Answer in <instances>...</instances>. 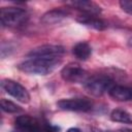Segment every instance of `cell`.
I'll use <instances>...</instances> for the list:
<instances>
[{"instance_id":"1","label":"cell","mask_w":132,"mask_h":132,"mask_svg":"<svg viewBox=\"0 0 132 132\" xmlns=\"http://www.w3.org/2000/svg\"><path fill=\"white\" fill-rule=\"evenodd\" d=\"M61 64V59L30 58L18 65L19 69L25 73L46 75L52 73Z\"/></svg>"},{"instance_id":"2","label":"cell","mask_w":132,"mask_h":132,"mask_svg":"<svg viewBox=\"0 0 132 132\" xmlns=\"http://www.w3.org/2000/svg\"><path fill=\"white\" fill-rule=\"evenodd\" d=\"M28 12L21 7H2L0 10V20L3 27H19L27 22Z\"/></svg>"},{"instance_id":"3","label":"cell","mask_w":132,"mask_h":132,"mask_svg":"<svg viewBox=\"0 0 132 132\" xmlns=\"http://www.w3.org/2000/svg\"><path fill=\"white\" fill-rule=\"evenodd\" d=\"M114 86L113 80L105 75H95L89 77L85 82L86 90L93 96H101Z\"/></svg>"},{"instance_id":"4","label":"cell","mask_w":132,"mask_h":132,"mask_svg":"<svg viewBox=\"0 0 132 132\" xmlns=\"http://www.w3.org/2000/svg\"><path fill=\"white\" fill-rule=\"evenodd\" d=\"M57 106L62 110L68 111H89L93 108V102L86 97L66 98L59 100Z\"/></svg>"},{"instance_id":"5","label":"cell","mask_w":132,"mask_h":132,"mask_svg":"<svg viewBox=\"0 0 132 132\" xmlns=\"http://www.w3.org/2000/svg\"><path fill=\"white\" fill-rule=\"evenodd\" d=\"M1 87L8 95L12 96L13 98H15L18 101L22 103H28L30 101L29 92L24 86H22L18 81L13 79L5 78L1 80Z\"/></svg>"},{"instance_id":"6","label":"cell","mask_w":132,"mask_h":132,"mask_svg":"<svg viewBox=\"0 0 132 132\" xmlns=\"http://www.w3.org/2000/svg\"><path fill=\"white\" fill-rule=\"evenodd\" d=\"M65 50L61 45L44 44L31 50L28 53L29 58H42V59H61Z\"/></svg>"},{"instance_id":"7","label":"cell","mask_w":132,"mask_h":132,"mask_svg":"<svg viewBox=\"0 0 132 132\" xmlns=\"http://www.w3.org/2000/svg\"><path fill=\"white\" fill-rule=\"evenodd\" d=\"M61 76L69 82H86L89 78L87 71L76 63H70L64 66L61 70Z\"/></svg>"},{"instance_id":"8","label":"cell","mask_w":132,"mask_h":132,"mask_svg":"<svg viewBox=\"0 0 132 132\" xmlns=\"http://www.w3.org/2000/svg\"><path fill=\"white\" fill-rule=\"evenodd\" d=\"M14 123L16 128L22 132H46L45 124L28 114L18 117Z\"/></svg>"},{"instance_id":"9","label":"cell","mask_w":132,"mask_h":132,"mask_svg":"<svg viewBox=\"0 0 132 132\" xmlns=\"http://www.w3.org/2000/svg\"><path fill=\"white\" fill-rule=\"evenodd\" d=\"M108 94L111 98L118 101H130L132 100V87L114 85L109 91Z\"/></svg>"},{"instance_id":"10","label":"cell","mask_w":132,"mask_h":132,"mask_svg":"<svg viewBox=\"0 0 132 132\" xmlns=\"http://www.w3.org/2000/svg\"><path fill=\"white\" fill-rule=\"evenodd\" d=\"M68 11L65 9H61V8H55L52 10L46 11L40 19V21L43 24L46 25H53V24H57L60 23L61 21H63L65 18L68 16Z\"/></svg>"},{"instance_id":"11","label":"cell","mask_w":132,"mask_h":132,"mask_svg":"<svg viewBox=\"0 0 132 132\" xmlns=\"http://www.w3.org/2000/svg\"><path fill=\"white\" fill-rule=\"evenodd\" d=\"M76 21L87 27H90V28H93V29H96V30H104L107 25L104 21H102L101 19L97 18L96 15H92V14H80L77 16Z\"/></svg>"},{"instance_id":"12","label":"cell","mask_w":132,"mask_h":132,"mask_svg":"<svg viewBox=\"0 0 132 132\" xmlns=\"http://www.w3.org/2000/svg\"><path fill=\"white\" fill-rule=\"evenodd\" d=\"M73 7H76L77 9L81 10L85 14H92L97 15L101 12L100 6H98L96 3L92 1H73L70 3Z\"/></svg>"},{"instance_id":"13","label":"cell","mask_w":132,"mask_h":132,"mask_svg":"<svg viewBox=\"0 0 132 132\" xmlns=\"http://www.w3.org/2000/svg\"><path fill=\"white\" fill-rule=\"evenodd\" d=\"M72 54L81 61H86L92 54L91 45L86 41H80L72 47Z\"/></svg>"},{"instance_id":"14","label":"cell","mask_w":132,"mask_h":132,"mask_svg":"<svg viewBox=\"0 0 132 132\" xmlns=\"http://www.w3.org/2000/svg\"><path fill=\"white\" fill-rule=\"evenodd\" d=\"M110 119L113 122H119L123 124H132V114L125 109L117 108L110 113Z\"/></svg>"},{"instance_id":"15","label":"cell","mask_w":132,"mask_h":132,"mask_svg":"<svg viewBox=\"0 0 132 132\" xmlns=\"http://www.w3.org/2000/svg\"><path fill=\"white\" fill-rule=\"evenodd\" d=\"M0 106H1V109L7 113H16V112H20L22 111V108L16 105L15 103H13L12 101L10 100H7L5 98H2L1 101H0Z\"/></svg>"},{"instance_id":"16","label":"cell","mask_w":132,"mask_h":132,"mask_svg":"<svg viewBox=\"0 0 132 132\" xmlns=\"http://www.w3.org/2000/svg\"><path fill=\"white\" fill-rule=\"evenodd\" d=\"M119 4L125 12L132 14V0H121Z\"/></svg>"},{"instance_id":"17","label":"cell","mask_w":132,"mask_h":132,"mask_svg":"<svg viewBox=\"0 0 132 132\" xmlns=\"http://www.w3.org/2000/svg\"><path fill=\"white\" fill-rule=\"evenodd\" d=\"M66 132H81V130L78 129V128H76V127H72V128H69Z\"/></svg>"},{"instance_id":"18","label":"cell","mask_w":132,"mask_h":132,"mask_svg":"<svg viewBox=\"0 0 132 132\" xmlns=\"http://www.w3.org/2000/svg\"><path fill=\"white\" fill-rule=\"evenodd\" d=\"M121 132H132V129L131 128H122L120 129Z\"/></svg>"},{"instance_id":"19","label":"cell","mask_w":132,"mask_h":132,"mask_svg":"<svg viewBox=\"0 0 132 132\" xmlns=\"http://www.w3.org/2000/svg\"><path fill=\"white\" fill-rule=\"evenodd\" d=\"M92 131L93 132H106V131L101 130V129H98V128H92Z\"/></svg>"},{"instance_id":"20","label":"cell","mask_w":132,"mask_h":132,"mask_svg":"<svg viewBox=\"0 0 132 132\" xmlns=\"http://www.w3.org/2000/svg\"><path fill=\"white\" fill-rule=\"evenodd\" d=\"M128 44H129L130 46H132V37L129 38V40H128Z\"/></svg>"}]
</instances>
